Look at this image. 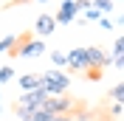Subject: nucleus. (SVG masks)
I'll return each mask as SVG.
<instances>
[{
  "mask_svg": "<svg viewBox=\"0 0 124 121\" xmlns=\"http://www.w3.org/2000/svg\"><path fill=\"white\" fill-rule=\"evenodd\" d=\"M68 73H62V70H45V73H39V90H45L48 96H62V93L68 90Z\"/></svg>",
  "mask_w": 124,
  "mask_h": 121,
  "instance_id": "nucleus-1",
  "label": "nucleus"
},
{
  "mask_svg": "<svg viewBox=\"0 0 124 121\" xmlns=\"http://www.w3.org/2000/svg\"><path fill=\"white\" fill-rule=\"evenodd\" d=\"M107 62H110V56L101 51V48H85V70H87L90 79H99V76H101L99 70L104 68Z\"/></svg>",
  "mask_w": 124,
  "mask_h": 121,
  "instance_id": "nucleus-2",
  "label": "nucleus"
},
{
  "mask_svg": "<svg viewBox=\"0 0 124 121\" xmlns=\"http://www.w3.org/2000/svg\"><path fill=\"white\" fill-rule=\"evenodd\" d=\"M45 51V45H42V39H34V37H23L17 39V45L11 48V56H25V59H34V56H39V53Z\"/></svg>",
  "mask_w": 124,
  "mask_h": 121,
  "instance_id": "nucleus-3",
  "label": "nucleus"
},
{
  "mask_svg": "<svg viewBox=\"0 0 124 121\" xmlns=\"http://www.w3.org/2000/svg\"><path fill=\"white\" fill-rule=\"evenodd\" d=\"M42 107H45L51 115H68L70 110L76 107V101H73L70 96H65V93H62V96H48Z\"/></svg>",
  "mask_w": 124,
  "mask_h": 121,
  "instance_id": "nucleus-4",
  "label": "nucleus"
},
{
  "mask_svg": "<svg viewBox=\"0 0 124 121\" xmlns=\"http://www.w3.org/2000/svg\"><path fill=\"white\" fill-rule=\"evenodd\" d=\"M45 98H48V93H45V90H39V87H34V90L23 93V96L17 98V107H23V110L34 113L37 107H42V104H45Z\"/></svg>",
  "mask_w": 124,
  "mask_h": 121,
  "instance_id": "nucleus-5",
  "label": "nucleus"
},
{
  "mask_svg": "<svg viewBox=\"0 0 124 121\" xmlns=\"http://www.w3.org/2000/svg\"><path fill=\"white\" fill-rule=\"evenodd\" d=\"M76 14H79L76 0H62V6H59V11L54 14V20H56V25H68V23L76 20Z\"/></svg>",
  "mask_w": 124,
  "mask_h": 121,
  "instance_id": "nucleus-6",
  "label": "nucleus"
},
{
  "mask_svg": "<svg viewBox=\"0 0 124 121\" xmlns=\"http://www.w3.org/2000/svg\"><path fill=\"white\" fill-rule=\"evenodd\" d=\"M65 65L70 70H85V48H73L65 53Z\"/></svg>",
  "mask_w": 124,
  "mask_h": 121,
  "instance_id": "nucleus-7",
  "label": "nucleus"
},
{
  "mask_svg": "<svg viewBox=\"0 0 124 121\" xmlns=\"http://www.w3.org/2000/svg\"><path fill=\"white\" fill-rule=\"evenodd\" d=\"M37 34L39 37H48V34H54V28H56V20H54V14H39L37 17Z\"/></svg>",
  "mask_w": 124,
  "mask_h": 121,
  "instance_id": "nucleus-8",
  "label": "nucleus"
},
{
  "mask_svg": "<svg viewBox=\"0 0 124 121\" xmlns=\"http://www.w3.org/2000/svg\"><path fill=\"white\" fill-rule=\"evenodd\" d=\"M37 84H39V76H37V73H25V76H20V87H23L25 93L34 90Z\"/></svg>",
  "mask_w": 124,
  "mask_h": 121,
  "instance_id": "nucleus-9",
  "label": "nucleus"
},
{
  "mask_svg": "<svg viewBox=\"0 0 124 121\" xmlns=\"http://www.w3.org/2000/svg\"><path fill=\"white\" fill-rule=\"evenodd\" d=\"M90 8H96V11H99V14L104 17L107 11H113L116 6H113V0H90Z\"/></svg>",
  "mask_w": 124,
  "mask_h": 121,
  "instance_id": "nucleus-10",
  "label": "nucleus"
},
{
  "mask_svg": "<svg viewBox=\"0 0 124 121\" xmlns=\"http://www.w3.org/2000/svg\"><path fill=\"white\" fill-rule=\"evenodd\" d=\"M14 45H17V37H3L0 39V53H8Z\"/></svg>",
  "mask_w": 124,
  "mask_h": 121,
  "instance_id": "nucleus-11",
  "label": "nucleus"
},
{
  "mask_svg": "<svg viewBox=\"0 0 124 121\" xmlns=\"http://www.w3.org/2000/svg\"><path fill=\"white\" fill-rule=\"evenodd\" d=\"M121 53H124V42H121V37H118L116 45H113V62H116V65H121Z\"/></svg>",
  "mask_w": 124,
  "mask_h": 121,
  "instance_id": "nucleus-12",
  "label": "nucleus"
},
{
  "mask_svg": "<svg viewBox=\"0 0 124 121\" xmlns=\"http://www.w3.org/2000/svg\"><path fill=\"white\" fill-rule=\"evenodd\" d=\"M11 76H14V68H11V65H3V68H0V84L11 82Z\"/></svg>",
  "mask_w": 124,
  "mask_h": 121,
  "instance_id": "nucleus-13",
  "label": "nucleus"
},
{
  "mask_svg": "<svg viewBox=\"0 0 124 121\" xmlns=\"http://www.w3.org/2000/svg\"><path fill=\"white\" fill-rule=\"evenodd\" d=\"M51 59H54V65H56V68H65V53L54 51V53H51Z\"/></svg>",
  "mask_w": 124,
  "mask_h": 121,
  "instance_id": "nucleus-14",
  "label": "nucleus"
},
{
  "mask_svg": "<svg viewBox=\"0 0 124 121\" xmlns=\"http://www.w3.org/2000/svg\"><path fill=\"white\" fill-rule=\"evenodd\" d=\"M99 17H101V14L96 11V8H90V6H87V8H85V14H82V20H99Z\"/></svg>",
  "mask_w": 124,
  "mask_h": 121,
  "instance_id": "nucleus-15",
  "label": "nucleus"
},
{
  "mask_svg": "<svg viewBox=\"0 0 124 121\" xmlns=\"http://www.w3.org/2000/svg\"><path fill=\"white\" fill-rule=\"evenodd\" d=\"M110 96L116 98V101H121V98H124V87H121V84H116V87H113V93H110Z\"/></svg>",
  "mask_w": 124,
  "mask_h": 121,
  "instance_id": "nucleus-16",
  "label": "nucleus"
},
{
  "mask_svg": "<svg viewBox=\"0 0 124 121\" xmlns=\"http://www.w3.org/2000/svg\"><path fill=\"white\" fill-rule=\"evenodd\" d=\"M99 25H101V28H104V31H110V28H113V23H110L107 17H99Z\"/></svg>",
  "mask_w": 124,
  "mask_h": 121,
  "instance_id": "nucleus-17",
  "label": "nucleus"
},
{
  "mask_svg": "<svg viewBox=\"0 0 124 121\" xmlns=\"http://www.w3.org/2000/svg\"><path fill=\"white\" fill-rule=\"evenodd\" d=\"M110 113H113V115H116V118H118V115H121V101H116V104H113V110H110Z\"/></svg>",
  "mask_w": 124,
  "mask_h": 121,
  "instance_id": "nucleus-18",
  "label": "nucleus"
},
{
  "mask_svg": "<svg viewBox=\"0 0 124 121\" xmlns=\"http://www.w3.org/2000/svg\"><path fill=\"white\" fill-rule=\"evenodd\" d=\"M39 3H45V0H39Z\"/></svg>",
  "mask_w": 124,
  "mask_h": 121,
  "instance_id": "nucleus-19",
  "label": "nucleus"
}]
</instances>
